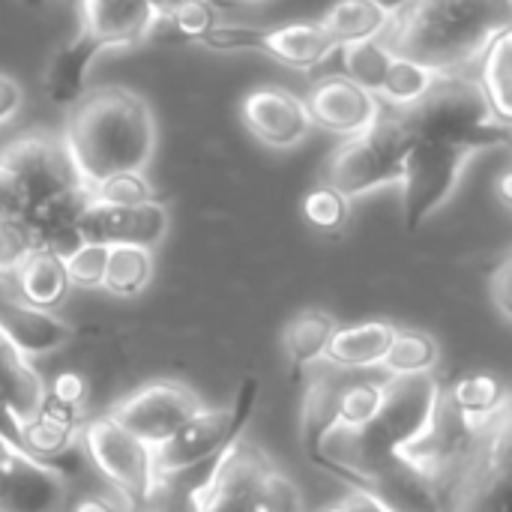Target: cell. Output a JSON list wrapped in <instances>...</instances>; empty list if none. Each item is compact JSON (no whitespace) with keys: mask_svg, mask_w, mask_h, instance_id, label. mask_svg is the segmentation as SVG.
<instances>
[{"mask_svg":"<svg viewBox=\"0 0 512 512\" xmlns=\"http://www.w3.org/2000/svg\"><path fill=\"white\" fill-rule=\"evenodd\" d=\"M63 147L87 192L114 174H141L156 153L153 111L117 84L84 90L69 105Z\"/></svg>","mask_w":512,"mask_h":512,"instance_id":"1","label":"cell"},{"mask_svg":"<svg viewBox=\"0 0 512 512\" xmlns=\"http://www.w3.org/2000/svg\"><path fill=\"white\" fill-rule=\"evenodd\" d=\"M512 24V0H411L375 36L393 57L435 75L462 72Z\"/></svg>","mask_w":512,"mask_h":512,"instance_id":"2","label":"cell"},{"mask_svg":"<svg viewBox=\"0 0 512 512\" xmlns=\"http://www.w3.org/2000/svg\"><path fill=\"white\" fill-rule=\"evenodd\" d=\"M0 165L15 183L21 225L33 249L66 258L78 243V219L90 201L63 141L48 132H24L0 150Z\"/></svg>","mask_w":512,"mask_h":512,"instance_id":"3","label":"cell"},{"mask_svg":"<svg viewBox=\"0 0 512 512\" xmlns=\"http://www.w3.org/2000/svg\"><path fill=\"white\" fill-rule=\"evenodd\" d=\"M375 123L402 147L411 141H447L465 144L477 153L510 144V123L495 114L480 84L465 72L435 75L414 102L378 108Z\"/></svg>","mask_w":512,"mask_h":512,"instance_id":"4","label":"cell"},{"mask_svg":"<svg viewBox=\"0 0 512 512\" xmlns=\"http://www.w3.org/2000/svg\"><path fill=\"white\" fill-rule=\"evenodd\" d=\"M177 480L189 483L168 501V512H303L294 480L258 444L240 438L210 465Z\"/></svg>","mask_w":512,"mask_h":512,"instance_id":"5","label":"cell"},{"mask_svg":"<svg viewBox=\"0 0 512 512\" xmlns=\"http://www.w3.org/2000/svg\"><path fill=\"white\" fill-rule=\"evenodd\" d=\"M258 390H261L258 378H243V384L237 387V396L228 408H201L177 435H171L165 444H159L153 450L159 483L186 477V474L210 465L228 444H234L255 411Z\"/></svg>","mask_w":512,"mask_h":512,"instance_id":"6","label":"cell"},{"mask_svg":"<svg viewBox=\"0 0 512 512\" xmlns=\"http://www.w3.org/2000/svg\"><path fill=\"white\" fill-rule=\"evenodd\" d=\"M81 447L93 468L123 495L132 510H144L159 501V474L153 462V447L141 444L123 432L108 414L87 420L81 429Z\"/></svg>","mask_w":512,"mask_h":512,"instance_id":"7","label":"cell"},{"mask_svg":"<svg viewBox=\"0 0 512 512\" xmlns=\"http://www.w3.org/2000/svg\"><path fill=\"white\" fill-rule=\"evenodd\" d=\"M444 512H512L510 504V405L498 411L453 489L444 495Z\"/></svg>","mask_w":512,"mask_h":512,"instance_id":"8","label":"cell"},{"mask_svg":"<svg viewBox=\"0 0 512 512\" xmlns=\"http://www.w3.org/2000/svg\"><path fill=\"white\" fill-rule=\"evenodd\" d=\"M474 156L465 144L411 141L402 153V219L417 231L459 186L465 162Z\"/></svg>","mask_w":512,"mask_h":512,"instance_id":"9","label":"cell"},{"mask_svg":"<svg viewBox=\"0 0 512 512\" xmlns=\"http://www.w3.org/2000/svg\"><path fill=\"white\" fill-rule=\"evenodd\" d=\"M402 153L405 147L378 123L348 135L345 144L333 150L324 168V186L336 189L345 198L366 195L378 186L402 180Z\"/></svg>","mask_w":512,"mask_h":512,"instance_id":"10","label":"cell"},{"mask_svg":"<svg viewBox=\"0 0 512 512\" xmlns=\"http://www.w3.org/2000/svg\"><path fill=\"white\" fill-rule=\"evenodd\" d=\"M201 399L177 381H153L135 393H129L126 399H120L108 417L129 432L132 438H138L147 447H159L165 444L171 435H177L198 411H201Z\"/></svg>","mask_w":512,"mask_h":512,"instance_id":"11","label":"cell"},{"mask_svg":"<svg viewBox=\"0 0 512 512\" xmlns=\"http://www.w3.org/2000/svg\"><path fill=\"white\" fill-rule=\"evenodd\" d=\"M219 51H258L294 69H312L336 45L321 24L300 21L285 27H246V24H216L201 39Z\"/></svg>","mask_w":512,"mask_h":512,"instance_id":"12","label":"cell"},{"mask_svg":"<svg viewBox=\"0 0 512 512\" xmlns=\"http://www.w3.org/2000/svg\"><path fill=\"white\" fill-rule=\"evenodd\" d=\"M165 234H168V210L156 198L144 204H102L90 198L78 219L81 243L150 249Z\"/></svg>","mask_w":512,"mask_h":512,"instance_id":"13","label":"cell"},{"mask_svg":"<svg viewBox=\"0 0 512 512\" xmlns=\"http://www.w3.org/2000/svg\"><path fill=\"white\" fill-rule=\"evenodd\" d=\"M60 504V471L0 438V512H57Z\"/></svg>","mask_w":512,"mask_h":512,"instance_id":"14","label":"cell"},{"mask_svg":"<svg viewBox=\"0 0 512 512\" xmlns=\"http://www.w3.org/2000/svg\"><path fill=\"white\" fill-rule=\"evenodd\" d=\"M243 126L267 147H291L312 129L306 102L282 87H258L240 102Z\"/></svg>","mask_w":512,"mask_h":512,"instance_id":"15","label":"cell"},{"mask_svg":"<svg viewBox=\"0 0 512 512\" xmlns=\"http://www.w3.org/2000/svg\"><path fill=\"white\" fill-rule=\"evenodd\" d=\"M306 111H309L312 123L348 138V135H357L375 123L378 99H375V93L354 84L351 78L330 75L309 90Z\"/></svg>","mask_w":512,"mask_h":512,"instance_id":"16","label":"cell"},{"mask_svg":"<svg viewBox=\"0 0 512 512\" xmlns=\"http://www.w3.org/2000/svg\"><path fill=\"white\" fill-rule=\"evenodd\" d=\"M45 384L33 363L0 333V438L18 447L21 426L39 411Z\"/></svg>","mask_w":512,"mask_h":512,"instance_id":"17","label":"cell"},{"mask_svg":"<svg viewBox=\"0 0 512 512\" xmlns=\"http://www.w3.org/2000/svg\"><path fill=\"white\" fill-rule=\"evenodd\" d=\"M0 333L30 360L63 348L72 339V327L51 315V309H39L24 303L21 297L0 294Z\"/></svg>","mask_w":512,"mask_h":512,"instance_id":"18","label":"cell"},{"mask_svg":"<svg viewBox=\"0 0 512 512\" xmlns=\"http://www.w3.org/2000/svg\"><path fill=\"white\" fill-rule=\"evenodd\" d=\"M153 15L150 0H81V27L105 48L147 39Z\"/></svg>","mask_w":512,"mask_h":512,"instance_id":"19","label":"cell"},{"mask_svg":"<svg viewBox=\"0 0 512 512\" xmlns=\"http://www.w3.org/2000/svg\"><path fill=\"white\" fill-rule=\"evenodd\" d=\"M102 48L105 45L90 30L81 27L72 39H66L51 54L48 69H45V93L54 105L69 108L87 90V72Z\"/></svg>","mask_w":512,"mask_h":512,"instance_id":"20","label":"cell"},{"mask_svg":"<svg viewBox=\"0 0 512 512\" xmlns=\"http://www.w3.org/2000/svg\"><path fill=\"white\" fill-rule=\"evenodd\" d=\"M81 420L78 411L63 408L51 399H42L39 411L21 426L18 432V447L24 453H30L39 462L54 465L57 459H63L66 453H72L75 438H78Z\"/></svg>","mask_w":512,"mask_h":512,"instance_id":"21","label":"cell"},{"mask_svg":"<svg viewBox=\"0 0 512 512\" xmlns=\"http://www.w3.org/2000/svg\"><path fill=\"white\" fill-rule=\"evenodd\" d=\"M396 327L387 321H363V324H351V327H336L324 360H330L339 369H354V372H366L381 366V357L393 339Z\"/></svg>","mask_w":512,"mask_h":512,"instance_id":"22","label":"cell"},{"mask_svg":"<svg viewBox=\"0 0 512 512\" xmlns=\"http://www.w3.org/2000/svg\"><path fill=\"white\" fill-rule=\"evenodd\" d=\"M12 276L18 282L21 300L30 306H39V309L60 306L72 288L66 267H63V258L54 252H45V249H33Z\"/></svg>","mask_w":512,"mask_h":512,"instance_id":"23","label":"cell"},{"mask_svg":"<svg viewBox=\"0 0 512 512\" xmlns=\"http://www.w3.org/2000/svg\"><path fill=\"white\" fill-rule=\"evenodd\" d=\"M336 327H339L336 318L321 309H306L294 315L282 330V351L288 357L291 372H303L318 360H324Z\"/></svg>","mask_w":512,"mask_h":512,"instance_id":"24","label":"cell"},{"mask_svg":"<svg viewBox=\"0 0 512 512\" xmlns=\"http://www.w3.org/2000/svg\"><path fill=\"white\" fill-rule=\"evenodd\" d=\"M387 18L390 15L384 9H378L372 0H336L330 6V12L324 15V21H318V24L339 48V45L375 39L384 30Z\"/></svg>","mask_w":512,"mask_h":512,"instance_id":"25","label":"cell"},{"mask_svg":"<svg viewBox=\"0 0 512 512\" xmlns=\"http://www.w3.org/2000/svg\"><path fill=\"white\" fill-rule=\"evenodd\" d=\"M510 54H512V27L501 30L477 57L480 60V72L474 75V81L480 84V90L486 93V99L492 102L495 114L501 120L510 123L512 102H510Z\"/></svg>","mask_w":512,"mask_h":512,"instance_id":"26","label":"cell"},{"mask_svg":"<svg viewBox=\"0 0 512 512\" xmlns=\"http://www.w3.org/2000/svg\"><path fill=\"white\" fill-rule=\"evenodd\" d=\"M447 396L471 420H489L510 405L504 381L492 372H477V375L459 378L453 387H447Z\"/></svg>","mask_w":512,"mask_h":512,"instance_id":"27","label":"cell"},{"mask_svg":"<svg viewBox=\"0 0 512 512\" xmlns=\"http://www.w3.org/2000/svg\"><path fill=\"white\" fill-rule=\"evenodd\" d=\"M153 276V258L150 249L141 246H108L105 276L102 285L114 297H135L147 288Z\"/></svg>","mask_w":512,"mask_h":512,"instance_id":"28","label":"cell"},{"mask_svg":"<svg viewBox=\"0 0 512 512\" xmlns=\"http://www.w3.org/2000/svg\"><path fill=\"white\" fill-rule=\"evenodd\" d=\"M438 342L423 330H396L384 357L381 369L387 375H417L432 372L438 366Z\"/></svg>","mask_w":512,"mask_h":512,"instance_id":"29","label":"cell"},{"mask_svg":"<svg viewBox=\"0 0 512 512\" xmlns=\"http://www.w3.org/2000/svg\"><path fill=\"white\" fill-rule=\"evenodd\" d=\"M339 48H342L345 78H351L354 84H360L363 90L378 96L393 54L378 39H363V42H351V45H339Z\"/></svg>","mask_w":512,"mask_h":512,"instance_id":"30","label":"cell"},{"mask_svg":"<svg viewBox=\"0 0 512 512\" xmlns=\"http://www.w3.org/2000/svg\"><path fill=\"white\" fill-rule=\"evenodd\" d=\"M432 81H435V72H429L426 66H420L414 60H405V57H393L378 96L384 99V105H408Z\"/></svg>","mask_w":512,"mask_h":512,"instance_id":"31","label":"cell"},{"mask_svg":"<svg viewBox=\"0 0 512 512\" xmlns=\"http://www.w3.org/2000/svg\"><path fill=\"white\" fill-rule=\"evenodd\" d=\"M105 261H108V246H102V243H78L63 258L69 285L99 288L102 285V276H105Z\"/></svg>","mask_w":512,"mask_h":512,"instance_id":"32","label":"cell"},{"mask_svg":"<svg viewBox=\"0 0 512 512\" xmlns=\"http://www.w3.org/2000/svg\"><path fill=\"white\" fill-rule=\"evenodd\" d=\"M303 216L321 231H336L348 219V198L330 186H318L303 198Z\"/></svg>","mask_w":512,"mask_h":512,"instance_id":"33","label":"cell"},{"mask_svg":"<svg viewBox=\"0 0 512 512\" xmlns=\"http://www.w3.org/2000/svg\"><path fill=\"white\" fill-rule=\"evenodd\" d=\"M93 201L102 204H144L153 201V189L141 174H114L90 189Z\"/></svg>","mask_w":512,"mask_h":512,"instance_id":"34","label":"cell"},{"mask_svg":"<svg viewBox=\"0 0 512 512\" xmlns=\"http://www.w3.org/2000/svg\"><path fill=\"white\" fill-rule=\"evenodd\" d=\"M33 252L21 219H0V276H9Z\"/></svg>","mask_w":512,"mask_h":512,"instance_id":"35","label":"cell"},{"mask_svg":"<svg viewBox=\"0 0 512 512\" xmlns=\"http://www.w3.org/2000/svg\"><path fill=\"white\" fill-rule=\"evenodd\" d=\"M45 399H51V402H57V405H63V408L78 411L81 402H84V381H81V375H78V372H63V375H57L54 384L45 390Z\"/></svg>","mask_w":512,"mask_h":512,"instance_id":"36","label":"cell"},{"mask_svg":"<svg viewBox=\"0 0 512 512\" xmlns=\"http://www.w3.org/2000/svg\"><path fill=\"white\" fill-rule=\"evenodd\" d=\"M510 291H512V261L510 255H504V261L495 267V273L489 276V297L495 303V309L501 312V318L510 324L512 306H510Z\"/></svg>","mask_w":512,"mask_h":512,"instance_id":"37","label":"cell"},{"mask_svg":"<svg viewBox=\"0 0 512 512\" xmlns=\"http://www.w3.org/2000/svg\"><path fill=\"white\" fill-rule=\"evenodd\" d=\"M21 102H24V93H21L18 81L9 78V75H0V126L9 123L18 114Z\"/></svg>","mask_w":512,"mask_h":512,"instance_id":"38","label":"cell"},{"mask_svg":"<svg viewBox=\"0 0 512 512\" xmlns=\"http://www.w3.org/2000/svg\"><path fill=\"white\" fill-rule=\"evenodd\" d=\"M18 216H21V201H18L15 183L0 165V219H18Z\"/></svg>","mask_w":512,"mask_h":512,"instance_id":"39","label":"cell"},{"mask_svg":"<svg viewBox=\"0 0 512 512\" xmlns=\"http://www.w3.org/2000/svg\"><path fill=\"white\" fill-rule=\"evenodd\" d=\"M324 512H381L369 498H363V495H357V492H351L348 498H342L339 504H333V507H327Z\"/></svg>","mask_w":512,"mask_h":512,"instance_id":"40","label":"cell"},{"mask_svg":"<svg viewBox=\"0 0 512 512\" xmlns=\"http://www.w3.org/2000/svg\"><path fill=\"white\" fill-rule=\"evenodd\" d=\"M72 512H123V507H117L111 498H105V495H87V498H81Z\"/></svg>","mask_w":512,"mask_h":512,"instance_id":"41","label":"cell"},{"mask_svg":"<svg viewBox=\"0 0 512 512\" xmlns=\"http://www.w3.org/2000/svg\"><path fill=\"white\" fill-rule=\"evenodd\" d=\"M498 198H501V204L510 210L512 198H510V174H501V180H498Z\"/></svg>","mask_w":512,"mask_h":512,"instance_id":"42","label":"cell"},{"mask_svg":"<svg viewBox=\"0 0 512 512\" xmlns=\"http://www.w3.org/2000/svg\"><path fill=\"white\" fill-rule=\"evenodd\" d=\"M372 3H375L378 9H384L387 15H393V12H399L405 3H411V0H372Z\"/></svg>","mask_w":512,"mask_h":512,"instance_id":"43","label":"cell"},{"mask_svg":"<svg viewBox=\"0 0 512 512\" xmlns=\"http://www.w3.org/2000/svg\"><path fill=\"white\" fill-rule=\"evenodd\" d=\"M183 0H150V6H153V12L159 15V12H171L174 6H180Z\"/></svg>","mask_w":512,"mask_h":512,"instance_id":"44","label":"cell"},{"mask_svg":"<svg viewBox=\"0 0 512 512\" xmlns=\"http://www.w3.org/2000/svg\"><path fill=\"white\" fill-rule=\"evenodd\" d=\"M21 3H24L27 9H42V6H45L48 0H21Z\"/></svg>","mask_w":512,"mask_h":512,"instance_id":"45","label":"cell"},{"mask_svg":"<svg viewBox=\"0 0 512 512\" xmlns=\"http://www.w3.org/2000/svg\"><path fill=\"white\" fill-rule=\"evenodd\" d=\"M135 512H168V510H159L156 504H150V507H144V510H135Z\"/></svg>","mask_w":512,"mask_h":512,"instance_id":"46","label":"cell"},{"mask_svg":"<svg viewBox=\"0 0 512 512\" xmlns=\"http://www.w3.org/2000/svg\"><path fill=\"white\" fill-rule=\"evenodd\" d=\"M249 3H255V0H249Z\"/></svg>","mask_w":512,"mask_h":512,"instance_id":"47","label":"cell"}]
</instances>
